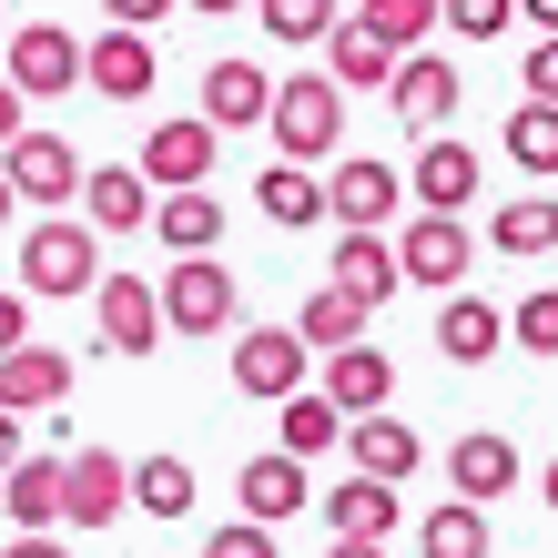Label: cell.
Returning <instances> with one entry per match:
<instances>
[{
	"mask_svg": "<svg viewBox=\"0 0 558 558\" xmlns=\"http://www.w3.org/2000/svg\"><path fill=\"white\" fill-rule=\"evenodd\" d=\"M21 102H31V92H21V82H11V72H0V153H11V143H21V133H31V122H21Z\"/></svg>",
	"mask_w": 558,
	"mask_h": 558,
	"instance_id": "cell-41",
	"label": "cell"
},
{
	"mask_svg": "<svg viewBox=\"0 0 558 558\" xmlns=\"http://www.w3.org/2000/svg\"><path fill=\"white\" fill-rule=\"evenodd\" d=\"M153 234L173 244V254H214V244H223V204H204V193H162Z\"/></svg>",
	"mask_w": 558,
	"mask_h": 558,
	"instance_id": "cell-33",
	"label": "cell"
},
{
	"mask_svg": "<svg viewBox=\"0 0 558 558\" xmlns=\"http://www.w3.org/2000/svg\"><path fill=\"white\" fill-rule=\"evenodd\" d=\"M61 498H72V447H61V457H21V468L0 477V508H11V529H21V538L61 529Z\"/></svg>",
	"mask_w": 558,
	"mask_h": 558,
	"instance_id": "cell-13",
	"label": "cell"
},
{
	"mask_svg": "<svg viewBox=\"0 0 558 558\" xmlns=\"http://www.w3.org/2000/svg\"><path fill=\"white\" fill-rule=\"evenodd\" d=\"M183 11H204V21H234V11H244V0H183Z\"/></svg>",
	"mask_w": 558,
	"mask_h": 558,
	"instance_id": "cell-48",
	"label": "cell"
},
{
	"mask_svg": "<svg viewBox=\"0 0 558 558\" xmlns=\"http://www.w3.org/2000/svg\"><path fill=\"white\" fill-rule=\"evenodd\" d=\"M82 204H92V223H102V234H133V223L162 214V193H153L143 162H102V173L82 183Z\"/></svg>",
	"mask_w": 558,
	"mask_h": 558,
	"instance_id": "cell-20",
	"label": "cell"
},
{
	"mask_svg": "<svg viewBox=\"0 0 558 558\" xmlns=\"http://www.w3.org/2000/svg\"><path fill=\"white\" fill-rule=\"evenodd\" d=\"M487 244H498L508 265H518V254H558V204H548V193H529V204H498V214H487Z\"/></svg>",
	"mask_w": 558,
	"mask_h": 558,
	"instance_id": "cell-31",
	"label": "cell"
},
{
	"mask_svg": "<svg viewBox=\"0 0 558 558\" xmlns=\"http://www.w3.org/2000/svg\"><path fill=\"white\" fill-rule=\"evenodd\" d=\"M416 548H426V558H487V508H477V498H447V508H426Z\"/></svg>",
	"mask_w": 558,
	"mask_h": 558,
	"instance_id": "cell-32",
	"label": "cell"
},
{
	"mask_svg": "<svg viewBox=\"0 0 558 558\" xmlns=\"http://www.w3.org/2000/svg\"><path fill=\"white\" fill-rule=\"evenodd\" d=\"M407 193H416V214H468L477 204V153L447 143V133H426L416 162H407Z\"/></svg>",
	"mask_w": 558,
	"mask_h": 558,
	"instance_id": "cell-11",
	"label": "cell"
},
{
	"mask_svg": "<svg viewBox=\"0 0 558 558\" xmlns=\"http://www.w3.org/2000/svg\"><path fill=\"white\" fill-rule=\"evenodd\" d=\"M508 336H518V345H529V355H558V284H538V294H529V305H518V315H508Z\"/></svg>",
	"mask_w": 558,
	"mask_h": 558,
	"instance_id": "cell-37",
	"label": "cell"
},
{
	"mask_svg": "<svg viewBox=\"0 0 558 558\" xmlns=\"http://www.w3.org/2000/svg\"><path fill=\"white\" fill-rule=\"evenodd\" d=\"M0 173H11L21 204H72V193L92 183V173H82V153L61 143V133H21L11 153H0Z\"/></svg>",
	"mask_w": 558,
	"mask_h": 558,
	"instance_id": "cell-7",
	"label": "cell"
},
{
	"mask_svg": "<svg viewBox=\"0 0 558 558\" xmlns=\"http://www.w3.org/2000/svg\"><path fill=\"white\" fill-rule=\"evenodd\" d=\"M355 21H366V31H386L397 51H426V31L447 21V0H355Z\"/></svg>",
	"mask_w": 558,
	"mask_h": 558,
	"instance_id": "cell-35",
	"label": "cell"
},
{
	"mask_svg": "<svg viewBox=\"0 0 558 558\" xmlns=\"http://www.w3.org/2000/svg\"><path fill=\"white\" fill-rule=\"evenodd\" d=\"M11 214H21V193H11V173H0V223H11Z\"/></svg>",
	"mask_w": 558,
	"mask_h": 558,
	"instance_id": "cell-49",
	"label": "cell"
},
{
	"mask_svg": "<svg viewBox=\"0 0 558 558\" xmlns=\"http://www.w3.org/2000/svg\"><path fill=\"white\" fill-rule=\"evenodd\" d=\"M0 72H11L31 102H61V92H82V82H92V41H72L61 21H31L21 41H11V61H0Z\"/></svg>",
	"mask_w": 558,
	"mask_h": 558,
	"instance_id": "cell-4",
	"label": "cell"
},
{
	"mask_svg": "<svg viewBox=\"0 0 558 558\" xmlns=\"http://www.w3.org/2000/svg\"><path fill=\"white\" fill-rule=\"evenodd\" d=\"M204 558H284V548H275V529H254V518H244V529H214Z\"/></svg>",
	"mask_w": 558,
	"mask_h": 558,
	"instance_id": "cell-39",
	"label": "cell"
},
{
	"mask_svg": "<svg viewBox=\"0 0 558 558\" xmlns=\"http://www.w3.org/2000/svg\"><path fill=\"white\" fill-rule=\"evenodd\" d=\"M0 558H72V548H61V538L41 529V538H11V548H0Z\"/></svg>",
	"mask_w": 558,
	"mask_h": 558,
	"instance_id": "cell-44",
	"label": "cell"
},
{
	"mask_svg": "<svg viewBox=\"0 0 558 558\" xmlns=\"http://www.w3.org/2000/svg\"><path fill=\"white\" fill-rule=\"evenodd\" d=\"M153 72H162V61H153L143 31H122V21H112L102 41H92V92H102V102H143Z\"/></svg>",
	"mask_w": 558,
	"mask_h": 558,
	"instance_id": "cell-22",
	"label": "cell"
},
{
	"mask_svg": "<svg viewBox=\"0 0 558 558\" xmlns=\"http://www.w3.org/2000/svg\"><path fill=\"white\" fill-rule=\"evenodd\" d=\"M447 477H457V498L498 508L508 487H518V447H508V437H487V426H477V437H457V447H447Z\"/></svg>",
	"mask_w": 558,
	"mask_h": 558,
	"instance_id": "cell-24",
	"label": "cell"
},
{
	"mask_svg": "<svg viewBox=\"0 0 558 558\" xmlns=\"http://www.w3.org/2000/svg\"><path fill=\"white\" fill-rule=\"evenodd\" d=\"M0 61H11V41H0Z\"/></svg>",
	"mask_w": 558,
	"mask_h": 558,
	"instance_id": "cell-51",
	"label": "cell"
},
{
	"mask_svg": "<svg viewBox=\"0 0 558 558\" xmlns=\"http://www.w3.org/2000/svg\"><path fill=\"white\" fill-rule=\"evenodd\" d=\"M265 133H275V162H336L345 153V82L336 72H284Z\"/></svg>",
	"mask_w": 558,
	"mask_h": 558,
	"instance_id": "cell-1",
	"label": "cell"
},
{
	"mask_svg": "<svg viewBox=\"0 0 558 558\" xmlns=\"http://www.w3.org/2000/svg\"><path fill=\"white\" fill-rule=\"evenodd\" d=\"M529 102H558V31L529 41Z\"/></svg>",
	"mask_w": 558,
	"mask_h": 558,
	"instance_id": "cell-40",
	"label": "cell"
},
{
	"mask_svg": "<svg viewBox=\"0 0 558 558\" xmlns=\"http://www.w3.org/2000/svg\"><path fill=\"white\" fill-rule=\"evenodd\" d=\"M21 294H102V234L72 214L21 234Z\"/></svg>",
	"mask_w": 558,
	"mask_h": 558,
	"instance_id": "cell-3",
	"label": "cell"
},
{
	"mask_svg": "<svg viewBox=\"0 0 558 558\" xmlns=\"http://www.w3.org/2000/svg\"><path fill=\"white\" fill-rule=\"evenodd\" d=\"M214 153H223V133H214L204 112H193V122H153V143H143V173H153V193H204Z\"/></svg>",
	"mask_w": 558,
	"mask_h": 558,
	"instance_id": "cell-8",
	"label": "cell"
},
{
	"mask_svg": "<svg viewBox=\"0 0 558 558\" xmlns=\"http://www.w3.org/2000/svg\"><path fill=\"white\" fill-rule=\"evenodd\" d=\"M538 487H548V508H558V468H548V477H538Z\"/></svg>",
	"mask_w": 558,
	"mask_h": 558,
	"instance_id": "cell-50",
	"label": "cell"
},
{
	"mask_svg": "<svg viewBox=\"0 0 558 558\" xmlns=\"http://www.w3.org/2000/svg\"><path fill=\"white\" fill-rule=\"evenodd\" d=\"M61 397H72V355H51L41 336L0 355V407H11V416H51Z\"/></svg>",
	"mask_w": 558,
	"mask_h": 558,
	"instance_id": "cell-17",
	"label": "cell"
},
{
	"mask_svg": "<svg viewBox=\"0 0 558 558\" xmlns=\"http://www.w3.org/2000/svg\"><path fill=\"white\" fill-rule=\"evenodd\" d=\"M345 468L407 487V477L426 468V437H416V426H397V416H355V426H345Z\"/></svg>",
	"mask_w": 558,
	"mask_h": 558,
	"instance_id": "cell-18",
	"label": "cell"
},
{
	"mask_svg": "<svg viewBox=\"0 0 558 558\" xmlns=\"http://www.w3.org/2000/svg\"><path fill=\"white\" fill-rule=\"evenodd\" d=\"M518 0H447V31H468V41H498Z\"/></svg>",
	"mask_w": 558,
	"mask_h": 558,
	"instance_id": "cell-38",
	"label": "cell"
},
{
	"mask_svg": "<svg viewBox=\"0 0 558 558\" xmlns=\"http://www.w3.org/2000/svg\"><path fill=\"white\" fill-rule=\"evenodd\" d=\"M305 336L294 325H244L234 336V386L244 397H265V407H284V397H305Z\"/></svg>",
	"mask_w": 558,
	"mask_h": 558,
	"instance_id": "cell-6",
	"label": "cell"
},
{
	"mask_svg": "<svg viewBox=\"0 0 558 558\" xmlns=\"http://www.w3.org/2000/svg\"><path fill=\"white\" fill-rule=\"evenodd\" d=\"M325 397H336L345 416H386V397H397V366H386L376 345H345V355H325Z\"/></svg>",
	"mask_w": 558,
	"mask_h": 558,
	"instance_id": "cell-26",
	"label": "cell"
},
{
	"mask_svg": "<svg viewBox=\"0 0 558 558\" xmlns=\"http://www.w3.org/2000/svg\"><path fill=\"white\" fill-rule=\"evenodd\" d=\"M275 416H284V437H275V447H294V457H325V447H345V426H355V416H345L336 397H325V386H305V397H284Z\"/></svg>",
	"mask_w": 558,
	"mask_h": 558,
	"instance_id": "cell-30",
	"label": "cell"
},
{
	"mask_svg": "<svg viewBox=\"0 0 558 558\" xmlns=\"http://www.w3.org/2000/svg\"><path fill=\"white\" fill-rule=\"evenodd\" d=\"M518 21H538V31H558V0H518Z\"/></svg>",
	"mask_w": 558,
	"mask_h": 558,
	"instance_id": "cell-47",
	"label": "cell"
},
{
	"mask_svg": "<svg viewBox=\"0 0 558 558\" xmlns=\"http://www.w3.org/2000/svg\"><path fill=\"white\" fill-rule=\"evenodd\" d=\"M234 498H244V518H254V529H284V518H305V457H294V447L244 457Z\"/></svg>",
	"mask_w": 558,
	"mask_h": 558,
	"instance_id": "cell-16",
	"label": "cell"
},
{
	"mask_svg": "<svg viewBox=\"0 0 558 558\" xmlns=\"http://www.w3.org/2000/svg\"><path fill=\"white\" fill-rule=\"evenodd\" d=\"M508 162H518V173H558V102H518L508 112Z\"/></svg>",
	"mask_w": 558,
	"mask_h": 558,
	"instance_id": "cell-34",
	"label": "cell"
},
{
	"mask_svg": "<svg viewBox=\"0 0 558 558\" xmlns=\"http://www.w3.org/2000/svg\"><path fill=\"white\" fill-rule=\"evenodd\" d=\"M11 468H21V416L0 407V477H11Z\"/></svg>",
	"mask_w": 558,
	"mask_h": 558,
	"instance_id": "cell-45",
	"label": "cell"
},
{
	"mask_svg": "<svg viewBox=\"0 0 558 558\" xmlns=\"http://www.w3.org/2000/svg\"><path fill=\"white\" fill-rule=\"evenodd\" d=\"M366 294H345V284H315L305 294V315H294V336H305L315 355H345V345H366Z\"/></svg>",
	"mask_w": 558,
	"mask_h": 558,
	"instance_id": "cell-25",
	"label": "cell"
},
{
	"mask_svg": "<svg viewBox=\"0 0 558 558\" xmlns=\"http://www.w3.org/2000/svg\"><path fill=\"white\" fill-rule=\"evenodd\" d=\"M345 11L336 0H265V41H325Z\"/></svg>",
	"mask_w": 558,
	"mask_h": 558,
	"instance_id": "cell-36",
	"label": "cell"
},
{
	"mask_svg": "<svg viewBox=\"0 0 558 558\" xmlns=\"http://www.w3.org/2000/svg\"><path fill=\"white\" fill-rule=\"evenodd\" d=\"M457 92H468V82H457V61H437V51H407V61H397V82H386V102H397V122L426 143V133H437V122L457 112Z\"/></svg>",
	"mask_w": 558,
	"mask_h": 558,
	"instance_id": "cell-12",
	"label": "cell"
},
{
	"mask_svg": "<svg viewBox=\"0 0 558 558\" xmlns=\"http://www.w3.org/2000/svg\"><path fill=\"white\" fill-rule=\"evenodd\" d=\"M325 529H336V538H386V529H397V487L366 477V468H345L336 487H325Z\"/></svg>",
	"mask_w": 558,
	"mask_h": 558,
	"instance_id": "cell-21",
	"label": "cell"
},
{
	"mask_svg": "<svg viewBox=\"0 0 558 558\" xmlns=\"http://www.w3.org/2000/svg\"><path fill=\"white\" fill-rule=\"evenodd\" d=\"M11 345H31V315H21V294H0V355Z\"/></svg>",
	"mask_w": 558,
	"mask_h": 558,
	"instance_id": "cell-43",
	"label": "cell"
},
{
	"mask_svg": "<svg viewBox=\"0 0 558 558\" xmlns=\"http://www.w3.org/2000/svg\"><path fill=\"white\" fill-rule=\"evenodd\" d=\"M397 204H407V173H397V162H376V153H345L336 183H325V214H336L345 234H386Z\"/></svg>",
	"mask_w": 558,
	"mask_h": 558,
	"instance_id": "cell-5",
	"label": "cell"
},
{
	"mask_svg": "<svg viewBox=\"0 0 558 558\" xmlns=\"http://www.w3.org/2000/svg\"><path fill=\"white\" fill-rule=\"evenodd\" d=\"M102 11H112V21H122V31H153V21H162V11H173V0H102Z\"/></svg>",
	"mask_w": 558,
	"mask_h": 558,
	"instance_id": "cell-42",
	"label": "cell"
},
{
	"mask_svg": "<svg viewBox=\"0 0 558 558\" xmlns=\"http://www.w3.org/2000/svg\"><path fill=\"white\" fill-rule=\"evenodd\" d=\"M397 41H386V31H366V21H336V31H325V72H336L345 92H386V82H397Z\"/></svg>",
	"mask_w": 558,
	"mask_h": 558,
	"instance_id": "cell-19",
	"label": "cell"
},
{
	"mask_svg": "<svg viewBox=\"0 0 558 558\" xmlns=\"http://www.w3.org/2000/svg\"><path fill=\"white\" fill-rule=\"evenodd\" d=\"M133 508V468L112 447H72V498H61V529H112Z\"/></svg>",
	"mask_w": 558,
	"mask_h": 558,
	"instance_id": "cell-10",
	"label": "cell"
},
{
	"mask_svg": "<svg viewBox=\"0 0 558 558\" xmlns=\"http://www.w3.org/2000/svg\"><path fill=\"white\" fill-rule=\"evenodd\" d=\"M325 284H345V294H366V305H386V294L407 284V265H397V244L386 234H336V275Z\"/></svg>",
	"mask_w": 558,
	"mask_h": 558,
	"instance_id": "cell-27",
	"label": "cell"
},
{
	"mask_svg": "<svg viewBox=\"0 0 558 558\" xmlns=\"http://www.w3.org/2000/svg\"><path fill=\"white\" fill-rule=\"evenodd\" d=\"M397 265H407V284H468L477 234H468L457 214H416L407 234H397Z\"/></svg>",
	"mask_w": 558,
	"mask_h": 558,
	"instance_id": "cell-9",
	"label": "cell"
},
{
	"mask_svg": "<svg viewBox=\"0 0 558 558\" xmlns=\"http://www.w3.org/2000/svg\"><path fill=\"white\" fill-rule=\"evenodd\" d=\"M498 345H508L498 305H477V294H447V305H437V355H447V366H487Z\"/></svg>",
	"mask_w": 558,
	"mask_h": 558,
	"instance_id": "cell-23",
	"label": "cell"
},
{
	"mask_svg": "<svg viewBox=\"0 0 558 558\" xmlns=\"http://www.w3.org/2000/svg\"><path fill=\"white\" fill-rule=\"evenodd\" d=\"M162 325H173L183 345L244 325V284L223 275V254H173V275H162Z\"/></svg>",
	"mask_w": 558,
	"mask_h": 558,
	"instance_id": "cell-2",
	"label": "cell"
},
{
	"mask_svg": "<svg viewBox=\"0 0 558 558\" xmlns=\"http://www.w3.org/2000/svg\"><path fill=\"white\" fill-rule=\"evenodd\" d=\"M204 122H214V133H265V122H275L265 61H214V72H204Z\"/></svg>",
	"mask_w": 558,
	"mask_h": 558,
	"instance_id": "cell-14",
	"label": "cell"
},
{
	"mask_svg": "<svg viewBox=\"0 0 558 558\" xmlns=\"http://www.w3.org/2000/svg\"><path fill=\"white\" fill-rule=\"evenodd\" d=\"M254 204H265V223H275V234H305V223L325 214V183H315V162H265Z\"/></svg>",
	"mask_w": 558,
	"mask_h": 558,
	"instance_id": "cell-28",
	"label": "cell"
},
{
	"mask_svg": "<svg viewBox=\"0 0 558 558\" xmlns=\"http://www.w3.org/2000/svg\"><path fill=\"white\" fill-rule=\"evenodd\" d=\"M133 508L162 518V529H183V518H193V468H183L173 447H153L143 468H133Z\"/></svg>",
	"mask_w": 558,
	"mask_h": 558,
	"instance_id": "cell-29",
	"label": "cell"
},
{
	"mask_svg": "<svg viewBox=\"0 0 558 558\" xmlns=\"http://www.w3.org/2000/svg\"><path fill=\"white\" fill-rule=\"evenodd\" d=\"M173 325H162V284H143V275H102V345L112 355H153Z\"/></svg>",
	"mask_w": 558,
	"mask_h": 558,
	"instance_id": "cell-15",
	"label": "cell"
},
{
	"mask_svg": "<svg viewBox=\"0 0 558 558\" xmlns=\"http://www.w3.org/2000/svg\"><path fill=\"white\" fill-rule=\"evenodd\" d=\"M325 558H386V538H336Z\"/></svg>",
	"mask_w": 558,
	"mask_h": 558,
	"instance_id": "cell-46",
	"label": "cell"
}]
</instances>
